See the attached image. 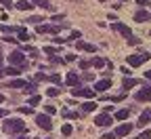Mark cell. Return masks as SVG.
<instances>
[{
    "mask_svg": "<svg viewBox=\"0 0 151 139\" xmlns=\"http://www.w3.org/2000/svg\"><path fill=\"white\" fill-rule=\"evenodd\" d=\"M2 129H4V133H9V135H23L25 122L21 120V118H9V120H4Z\"/></svg>",
    "mask_w": 151,
    "mask_h": 139,
    "instance_id": "obj_1",
    "label": "cell"
},
{
    "mask_svg": "<svg viewBox=\"0 0 151 139\" xmlns=\"http://www.w3.org/2000/svg\"><path fill=\"white\" fill-rule=\"evenodd\" d=\"M9 63L17 65L19 70H27V61H25V57H23V51H19V49L9 55Z\"/></svg>",
    "mask_w": 151,
    "mask_h": 139,
    "instance_id": "obj_2",
    "label": "cell"
},
{
    "mask_svg": "<svg viewBox=\"0 0 151 139\" xmlns=\"http://www.w3.org/2000/svg\"><path fill=\"white\" fill-rule=\"evenodd\" d=\"M149 59H151V55H149L147 51H143L141 55H128L126 61H128L130 68H139V65H143L145 61H149Z\"/></svg>",
    "mask_w": 151,
    "mask_h": 139,
    "instance_id": "obj_3",
    "label": "cell"
},
{
    "mask_svg": "<svg viewBox=\"0 0 151 139\" xmlns=\"http://www.w3.org/2000/svg\"><path fill=\"white\" fill-rule=\"evenodd\" d=\"M36 124L44 129V131H50L52 129V120H50V116L48 114H36Z\"/></svg>",
    "mask_w": 151,
    "mask_h": 139,
    "instance_id": "obj_4",
    "label": "cell"
},
{
    "mask_svg": "<svg viewBox=\"0 0 151 139\" xmlns=\"http://www.w3.org/2000/svg\"><path fill=\"white\" fill-rule=\"evenodd\" d=\"M94 93L97 91H92V89H88V87H73L71 89V97H86V99H92L94 97Z\"/></svg>",
    "mask_w": 151,
    "mask_h": 139,
    "instance_id": "obj_5",
    "label": "cell"
},
{
    "mask_svg": "<svg viewBox=\"0 0 151 139\" xmlns=\"http://www.w3.org/2000/svg\"><path fill=\"white\" fill-rule=\"evenodd\" d=\"M38 34H57L61 30V25H48V23H40V25H36Z\"/></svg>",
    "mask_w": 151,
    "mask_h": 139,
    "instance_id": "obj_6",
    "label": "cell"
},
{
    "mask_svg": "<svg viewBox=\"0 0 151 139\" xmlns=\"http://www.w3.org/2000/svg\"><path fill=\"white\" fill-rule=\"evenodd\" d=\"M111 122H113V118L107 112H103V114H99L97 118H94V124H97V127H109Z\"/></svg>",
    "mask_w": 151,
    "mask_h": 139,
    "instance_id": "obj_7",
    "label": "cell"
},
{
    "mask_svg": "<svg viewBox=\"0 0 151 139\" xmlns=\"http://www.w3.org/2000/svg\"><path fill=\"white\" fill-rule=\"evenodd\" d=\"M111 28L116 30V32H120L122 36H126V38H130V36H132L130 28H128V25H124V23H111Z\"/></svg>",
    "mask_w": 151,
    "mask_h": 139,
    "instance_id": "obj_8",
    "label": "cell"
},
{
    "mask_svg": "<svg viewBox=\"0 0 151 139\" xmlns=\"http://www.w3.org/2000/svg\"><path fill=\"white\" fill-rule=\"evenodd\" d=\"M130 131H132V124H120L118 129H116V137H128L130 135Z\"/></svg>",
    "mask_w": 151,
    "mask_h": 139,
    "instance_id": "obj_9",
    "label": "cell"
},
{
    "mask_svg": "<svg viewBox=\"0 0 151 139\" xmlns=\"http://www.w3.org/2000/svg\"><path fill=\"white\" fill-rule=\"evenodd\" d=\"M139 84H141V80H137V78H124L122 89H124V91H130V89H134V87H139Z\"/></svg>",
    "mask_w": 151,
    "mask_h": 139,
    "instance_id": "obj_10",
    "label": "cell"
},
{
    "mask_svg": "<svg viewBox=\"0 0 151 139\" xmlns=\"http://www.w3.org/2000/svg\"><path fill=\"white\" fill-rule=\"evenodd\" d=\"M76 49L88 51V53H94V51H97V47H94V44H88V42H84V40H76Z\"/></svg>",
    "mask_w": 151,
    "mask_h": 139,
    "instance_id": "obj_11",
    "label": "cell"
},
{
    "mask_svg": "<svg viewBox=\"0 0 151 139\" xmlns=\"http://www.w3.org/2000/svg\"><path fill=\"white\" fill-rule=\"evenodd\" d=\"M6 87H9V89H25V87H27V82H25V80H21V78H15V80L6 82Z\"/></svg>",
    "mask_w": 151,
    "mask_h": 139,
    "instance_id": "obj_12",
    "label": "cell"
},
{
    "mask_svg": "<svg viewBox=\"0 0 151 139\" xmlns=\"http://www.w3.org/2000/svg\"><path fill=\"white\" fill-rule=\"evenodd\" d=\"M111 89V78H105V80H99L97 84H94V91H107Z\"/></svg>",
    "mask_w": 151,
    "mask_h": 139,
    "instance_id": "obj_13",
    "label": "cell"
},
{
    "mask_svg": "<svg viewBox=\"0 0 151 139\" xmlns=\"http://www.w3.org/2000/svg\"><path fill=\"white\" fill-rule=\"evenodd\" d=\"M149 120H151V110H145V112H143V114L139 116V122H137V124H139V127L143 129V127H145V124H147Z\"/></svg>",
    "mask_w": 151,
    "mask_h": 139,
    "instance_id": "obj_14",
    "label": "cell"
},
{
    "mask_svg": "<svg viewBox=\"0 0 151 139\" xmlns=\"http://www.w3.org/2000/svg\"><path fill=\"white\" fill-rule=\"evenodd\" d=\"M67 84H69L71 89L78 87V84H80V76L76 74V72H69V74H67Z\"/></svg>",
    "mask_w": 151,
    "mask_h": 139,
    "instance_id": "obj_15",
    "label": "cell"
},
{
    "mask_svg": "<svg viewBox=\"0 0 151 139\" xmlns=\"http://www.w3.org/2000/svg\"><path fill=\"white\" fill-rule=\"evenodd\" d=\"M15 9H19V11H32V9H34V4H32V2H27V0H19V2L15 4Z\"/></svg>",
    "mask_w": 151,
    "mask_h": 139,
    "instance_id": "obj_16",
    "label": "cell"
},
{
    "mask_svg": "<svg viewBox=\"0 0 151 139\" xmlns=\"http://www.w3.org/2000/svg\"><path fill=\"white\" fill-rule=\"evenodd\" d=\"M134 19H137V21H147V19H151V15L147 11H137L134 13Z\"/></svg>",
    "mask_w": 151,
    "mask_h": 139,
    "instance_id": "obj_17",
    "label": "cell"
},
{
    "mask_svg": "<svg viewBox=\"0 0 151 139\" xmlns=\"http://www.w3.org/2000/svg\"><path fill=\"white\" fill-rule=\"evenodd\" d=\"M130 116V110H118L116 112V120H128Z\"/></svg>",
    "mask_w": 151,
    "mask_h": 139,
    "instance_id": "obj_18",
    "label": "cell"
},
{
    "mask_svg": "<svg viewBox=\"0 0 151 139\" xmlns=\"http://www.w3.org/2000/svg\"><path fill=\"white\" fill-rule=\"evenodd\" d=\"M90 61H92V65H94V68H105V65H107V61H105L103 57H92Z\"/></svg>",
    "mask_w": 151,
    "mask_h": 139,
    "instance_id": "obj_19",
    "label": "cell"
},
{
    "mask_svg": "<svg viewBox=\"0 0 151 139\" xmlns=\"http://www.w3.org/2000/svg\"><path fill=\"white\" fill-rule=\"evenodd\" d=\"M137 99H139V101H149V99H151V95H149V93L143 89V91H139V93H137Z\"/></svg>",
    "mask_w": 151,
    "mask_h": 139,
    "instance_id": "obj_20",
    "label": "cell"
},
{
    "mask_svg": "<svg viewBox=\"0 0 151 139\" xmlns=\"http://www.w3.org/2000/svg\"><path fill=\"white\" fill-rule=\"evenodd\" d=\"M94 108H97V103H94V101H86V103H82V112H92Z\"/></svg>",
    "mask_w": 151,
    "mask_h": 139,
    "instance_id": "obj_21",
    "label": "cell"
},
{
    "mask_svg": "<svg viewBox=\"0 0 151 139\" xmlns=\"http://www.w3.org/2000/svg\"><path fill=\"white\" fill-rule=\"evenodd\" d=\"M46 80H50L52 84H61V76H59V74H48Z\"/></svg>",
    "mask_w": 151,
    "mask_h": 139,
    "instance_id": "obj_22",
    "label": "cell"
},
{
    "mask_svg": "<svg viewBox=\"0 0 151 139\" xmlns=\"http://www.w3.org/2000/svg\"><path fill=\"white\" fill-rule=\"evenodd\" d=\"M17 36H19V40H29V34H27L23 28H19V30H17Z\"/></svg>",
    "mask_w": 151,
    "mask_h": 139,
    "instance_id": "obj_23",
    "label": "cell"
},
{
    "mask_svg": "<svg viewBox=\"0 0 151 139\" xmlns=\"http://www.w3.org/2000/svg\"><path fill=\"white\" fill-rule=\"evenodd\" d=\"M34 4H36V7H40V9H50L48 0H34Z\"/></svg>",
    "mask_w": 151,
    "mask_h": 139,
    "instance_id": "obj_24",
    "label": "cell"
},
{
    "mask_svg": "<svg viewBox=\"0 0 151 139\" xmlns=\"http://www.w3.org/2000/svg\"><path fill=\"white\" fill-rule=\"evenodd\" d=\"M27 21H29V23H36V25H40V23H42V15H34V17L27 19Z\"/></svg>",
    "mask_w": 151,
    "mask_h": 139,
    "instance_id": "obj_25",
    "label": "cell"
},
{
    "mask_svg": "<svg viewBox=\"0 0 151 139\" xmlns=\"http://www.w3.org/2000/svg\"><path fill=\"white\" fill-rule=\"evenodd\" d=\"M78 65H80L82 70H88V68L92 65V61H88V59H80V61H78Z\"/></svg>",
    "mask_w": 151,
    "mask_h": 139,
    "instance_id": "obj_26",
    "label": "cell"
},
{
    "mask_svg": "<svg viewBox=\"0 0 151 139\" xmlns=\"http://www.w3.org/2000/svg\"><path fill=\"white\" fill-rule=\"evenodd\" d=\"M40 101H42V97H40V95H32V97H29V106H38Z\"/></svg>",
    "mask_w": 151,
    "mask_h": 139,
    "instance_id": "obj_27",
    "label": "cell"
},
{
    "mask_svg": "<svg viewBox=\"0 0 151 139\" xmlns=\"http://www.w3.org/2000/svg\"><path fill=\"white\" fill-rule=\"evenodd\" d=\"M61 114H63L65 118H80V114H78V112H69V110H63Z\"/></svg>",
    "mask_w": 151,
    "mask_h": 139,
    "instance_id": "obj_28",
    "label": "cell"
},
{
    "mask_svg": "<svg viewBox=\"0 0 151 139\" xmlns=\"http://www.w3.org/2000/svg\"><path fill=\"white\" fill-rule=\"evenodd\" d=\"M4 74H9V76H17V74H21V70H19V68H6Z\"/></svg>",
    "mask_w": 151,
    "mask_h": 139,
    "instance_id": "obj_29",
    "label": "cell"
},
{
    "mask_svg": "<svg viewBox=\"0 0 151 139\" xmlns=\"http://www.w3.org/2000/svg\"><path fill=\"white\" fill-rule=\"evenodd\" d=\"M44 114H48V116H52V114H57V108L48 103V106H44Z\"/></svg>",
    "mask_w": 151,
    "mask_h": 139,
    "instance_id": "obj_30",
    "label": "cell"
},
{
    "mask_svg": "<svg viewBox=\"0 0 151 139\" xmlns=\"http://www.w3.org/2000/svg\"><path fill=\"white\" fill-rule=\"evenodd\" d=\"M71 131H73V127H71V124H63V127H61V133H63L65 137H67V135H71Z\"/></svg>",
    "mask_w": 151,
    "mask_h": 139,
    "instance_id": "obj_31",
    "label": "cell"
},
{
    "mask_svg": "<svg viewBox=\"0 0 151 139\" xmlns=\"http://www.w3.org/2000/svg\"><path fill=\"white\" fill-rule=\"evenodd\" d=\"M46 95H48V97H57V95H59V89H57V87H50V89H46Z\"/></svg>",
    "mask_w": 151,
    "mask_h": 139,
    "instance_id": "obj_32",
    "label": "cell"
},
{
    "mask_svg": "<svg viewBox=\"0 0 151 139\" xmlns=\"http://www.w3.org/2000/svg\"><path fill=\"white\" fill-rule=\"evenodd\" d=\"M19 112H21V114H25V116H29V114H34V108H29V106H23V108H19Z\"/></svg>",
    "mask_w": 151,
    "mask_h": 139,
    "instance_id": "obj_33",
    "label": "cell"
},
{
    "mask_svg": "<svg viewBox=\"0 0 151 139\" xmlns=\"http://www.w3.org/2000/svg\"><path fill=\"white\" fill-rule=\"evenodd\" d=\"M34 91H38V84H36V82H27V87H25V93H34Z\"/></svg>",
    "mask_w": 151,
    "mask_h": 139,
    "instance_id": "obj_34",
    "label": "cell"
},
{
    "mask_svg": "<svg viewBox=\"0 0 151 139\" xmlns=\"http://www.w3.org/2000/svg\"><path fill=\"white\" fill-rule=\"evenodd\" d=\"M44 53H48V55H57V53H59V49H55V47H44Z\"/></svg>",
    "mask_w": 151,
    "mask_h": 139,
    "instance_id": "obj_35",
    "label": "cell"
},
{
    "mask_svg": "<svg viewBox=\"0 0 151 139\" xmlns=\"http://www.w3.org/2000/svg\"><path fill=\"white\" fill-rule=\"evenodd\" d=\"M139 42H141V38H137V36H130V38H128V44H132V47L139 44Z\"/></svg>",
    "mask_w": 151,
    "mask_h": 139,
    "instance_id": "obj_36",
    "label": "cell"
},
{
    "mask_svg": "<svg viewBox=\"0 0 151 139\" xmlns=\"http://www.w3.org/2000/svg\"><path fill=\"white\" fill-rule=\"evenodd\" d=\"M137 139H151V131H143V133H141Z\"/></svg>",
    "mask_w": 151,
    "mask_h": 139,
    "instance_id": "obj_37",
    "label": "cell"
},
{
    "mask_svg": "<svg viewBox=\"0 0 151 139\" xmlns=\"http://www.w3.org/2000/svg\"><path fill=\"white\" fill-rule=\"evenodd\" d=\"M80 36H82V34H80L78 30H73V32H71V36H69V40H78Z\"/></svg>",
    "mask_w": 151,
    "mask_h": 139,
    "instance_id": "obj_38",
    "label": "cell"
},
{
    "mask_svg": "<svg viewBox=\"0 0 151 139\" xmlns=\"http://www.w3.org/2000/svg\"><path fill=\"white\" fill-rule=\"evenodd\" d=\"M101 139H116V133H105L101 135Z\"/></svg>",
    "mask_w": 151,
    "mask_h": 139,
    "instance_id": "obj_39",
    "label": "cell"
},
{
    "mask_svg": "<svg viewBox=\"0 0 151 139\" xmlns=\"http://www.w3.org/2000/svg\"><path fill=\"white\" fill-rule=\"evenodd\" d=\"M50 61H52V63H61V61H63V59H59V57H57V55H52V59H50Z\"/></svg>",
    "mask_w": 151,
    "mask_h": 139,
    "instance_id": "obj_40",
    "label": "cell"
},
{
    "mask_svg": "<svg viewBox=\"0 0 151 139\" xmlns=\"http://www.w3.org/2000/svg\"><path fill=\"white\" fill-rule=\"evenodd\" d=\"M0 2H2V4H4V7H15V4H13V2H11V0H0Z\"/></svg>",
    "mask_w": 151,
    "mask_h": 139,
    "instance_id": "obj_41",
    "label": "cell"
},
{
    "mask_svg": "<svg viewBox=\"0 0 151 139\" xmlns=\"http://www.w3.org/2000/svg\"><path fill=\"white\" fill-rule=\"evenodd\" d=\"M122 74H126V78H128V76L132 74V72H130V70H126V65H124V68H122Z\"/></svg>",
    "mask_w": 151,
    "mask_h": 139,
    "instance_id": "obj_42",
    "label": "cell"
},
{
    "mask_svg": "<svg viewBox=\"0 0 151 139\" xmlns=\"http://www.w3.org/2000/svg\"><path fill=\"white\" fill-rule=\"evenodd\" d=\"M139 2V7H143V4H149V0H137Z\"/></svg>",
    "mask_w": 151,
    "mask_h": 139,
    "instance_id": "obj_43",
    "label": "cell"
},
{
    "mask_svg": "<svg viewBox=\"0 0 151 139\" xmlns=\"http://www.w3.org/2000/svg\"><path fill=\"white\" fill-rule=\"evenodd\" d=\"M6 114H9V110H0V118H4Z\"/></svg>",
    "mask_w": 151,
    "mask_h": 139,
    "instance_id": "obj_44",
    "label": "cell"
},
{
    "mask_svg": "<svg viewBox=\"0 0 151 139\" xmlns=\"http://www.w3.org/2000/svg\"><path fill=\"white\" fill-rule=\"evenodd\" d=\"M145 78H147V80H151V70H147V72H145Z\"/></svg>",
    "mask_w": 151,
    "mask_h": 139,
    "instance_id": "obj_45",
    "label": "cell"
},
{
    "mask_svg": "<svg viewBox=\"0 0 151 139\" xmlns=\"http://www.w3.org/2000/svg\"><path fill=\"white\" fill-rule=\"evenodd\" d=\"M17 139H27V135H19V137H17Z\"/></svg>",
    "mask_w": 151,
    "mask_h": 139,
    "instance_id": "obj_46",
    "label": "cell"
},
{
    "mask_svg": "<svg viewBox=\"0 0 151 139\" xmlns=\"http://www.w3.org/2000/svg\"><path fill=\"white\" fill-rule=\"evenodd\" d=\"M2 101H4V95H2V93H0V103H2Z\"/></svg>",
    "mask_w": 151,
    "mask_h": 139,
    "instance_id": "obj_47",
    "label": "cell"
},
{
    "mask_svg": "<svg viewBox=\"0 0 151 139\" xmlns=\"http://www.w3.org/2000/svg\"><path fill=\"white\" fill-rule=\"evenodd\" d=\"M2 74H4V72H0V78H2Z\"/></svg>",
    "mask_w": 151,
    "mask_h": 139,
    "instance_id": "obj_48",
    "label": "cell"
},
{
    "mask_svg": "<svg viewBox=\"0 0 151 139\" xmlns=\"http://www.w3.org/2000/svg\"><path fill=\"white\" fill-rule=\"evenodd\" d=\"M46 139H52V137H46Z\"/></svg>",
    "mask_w": 151,
    "mask_h": 139,
    "instance_id": "obj_49",
    "label": "cell"
}]
</instances>
